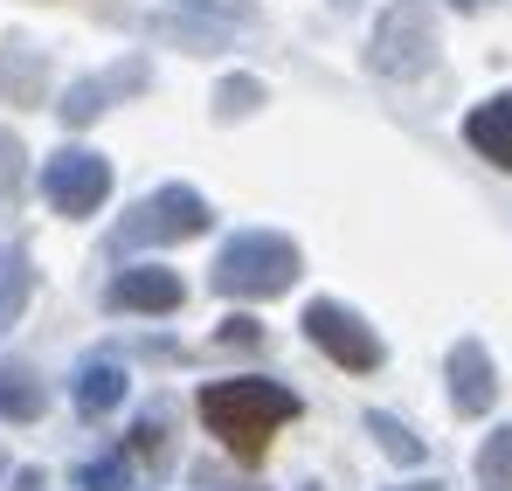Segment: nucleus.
Segmentation results:
<instances>
[{"instance_id":"nucleus-18","label":"nucleus","mask_w":512,"mask_h":491,"mask_svg":"<svg viewBox=\"0 0 512 491\" xmlns=\"http://www.w3.org/2000/svg\"><path fill=\"white\" fill-rule=\"evenodd\" d=\"M14 187H21V139L0 132V194H14Z\"/></svg>"},{"instance_id":"nucleus-13","label":"nucleus","mask_w":512,"mask_h":491,"mask_svg":"<svg viewBox=\"0 0 512 491\" xmlns=\"http://www.w3.org/2000/svg\"><path fill=\"white\" fill-rule=\"evenodd\" d=\"M478 478H485V491H512V422L485 436V450H478Z\"/></svg>"},{"instance_id":"nucleus-15","label":"nucleus","mask_w":512,"mask_h":491,"mask_svg":"<svg viewBox=\"0 0 512 491\" xmlns=\"http://www.w3.org/2000/svg\"><path fill=\"white\" fill-rule=\"evenodd\" d=\"M77 485L84 491H132V471H125V457H104V464H84L77 471Z\"/></svg>"},{"instance_id":"nucleus-22","label":"nucleus","mask_w":512,"mask_h":491,"mask_svg":"<svg viewBox=\"0 0 512 491\" xmlns=\"http://www.w3.org/2000/svg\"><path fill=\"white\" fill-rule=\"evenodd\" d=\"M450 7H485V0H450Z\"/></svg>"},{"instance_id":"nucleus-14","label":"nucleus","mask_w":512,"mask_h":491,"mask_svg":"<svg viewBox=\"0 0 512 491\" xmlns=\"http://www.w3.org/2000/svg\"><path fill=\"white\" fill-rule=\"evenodd\" d=\"M367 429H374V436H381V450H388V457H402V464H423V436H416V429H409V422H395V415H367Z\"/></svg>"},{"instance_id":"nucleus-2","label":"nucleus","mask_w":512,"mask_h":491,"mask_svg":"<svg viewBox=\"0 0 512 491\" xmlns=\"http://www.w3.org/2000/svg\"><path fill=\"white\" fill-rule=\"evenodd\" d=\"M298 284V243L270 236V229H243L215 256V291L222 298H277Z\"/></svg>"},{"instance_id":"nucleus-19","label":"nucleus","mask_w":512,"mask_h":491,"mask_svg":"<svg viewBox=\"0 0 512 491\" xmlns=\"http://www.w3.org/2000/svg\"><path fill=\"white\" fill-rule=\"evenodd\" d=\"M132 450H139V457H160V450H167V422H160V415H146V422L132 429Z\"/></svg>"},{"instance_id":"nucleus-4","label":"nucleus","mask_w":512,"mask_h":491,"mask_svg":"<svg viewBox=\"0 0 512 491\" xmlns=\"http://www.w3.org/2000/svg\"><path fill=\"white\" fill-rule=\"evenodd\" d=\"M305 339H312L333 367H346V374H374V367H381V339H374V326H367L360 312L333 305V298H312V305H305Z\"/></svg>"},{"instance_id":"nucleus-12","label":"nucleus","mask_w":512,"mask_h":491,"mask_svg":"<svg viewBox=\"0 0 512 491\" xmlns=\"http://www.w3.org/2000/svg\"><path fill=\"white\" fill-rule=\"evenodd\" d=\"M28 291H35V263H28V249H0V332L21 319Z\"/></svg>"},{"instance_id":"nucleus-5","label":"nucleus","mask_w":512,"mask_h":491,"mask_svg":"<svg viewBox=\"0 0 512 491\" xmlns=\"http://www.w3.org/2000/svg\"><path fill=\"white\" fill-rule=\"evenodd\" d=\"M42 194H49V208L56 215H97L104 208V194H111V166L97 160V153H84V146H63L56 160L42 166Z\"/></svg>"},{"instance_id":"nucleus-1","label":"nucleus","mask_w":512,"mask_h":491,"mask_svg":"<svg viewBox=\"0 0 512 491\" xmlns=\"http://www.w3.org/2000/svg\"><path fill=\"white\" fill-rule=\"evenodd\" d=\"M298 415V395L284 388V381H215V388H201V422L243 457L256 464L263 457V443H270V429L277 422H291Z\"/></svg>"},{"instance_id":"nucleus-9","label":"nucleus","mask_w":512,"mask_h":491,"mask_svg":"<svg viewBox=\"0 0 512 491\" xmlns=\"http://www.w3.org/2000/svg\"><path fill=\"white\" fill-rule=\"evenodd\" d=\"M464 139H471L492 166H506V173H512V90H506V97H485V104L464 118Z\"/></svg>"},{"instance_id":"nucleus-7","label":"nucleus","mask_w":512,"mask_h":491,"mask_svg":"<svg viewBox=\"0 0 512 491\" xmlns=\"http://www.w3.org/2000/svg\"><path fill=\"white\" fill-rule=\"evenodd\" d=\"M180 298H187V284L173 270H160V263H132V270L111 277V305L118 312H180Z\"/></svg>"},{"instance_id":"nucleus-8","label":"nucleus","mask_w":512,"mask_h":491,"mask_svg":"<svg viewBox=\"0 0 512 491\" xmlns=\"http://www.w3.org/2000/svg\"><path fill=\"white\" fill-rule=\"evenodd\" d=\"M429 63V28L423 14H416V0L409 7H395L388 21H381V35H374V70H423Z\"/></svg>"},{"instance_id":"nucleus-6","label":"nucleus","mask_w":512,"mask_h":491,"mask_svg":"<svg viewBox=\"0 0 512 491\" xmlns=\"http://www.w3.org/2000/svg\"><path fill=\"white\" fill-rule=\"evenodd\" d=\"M492 402H499V374H492L485 339H457V346H450V409L485 415Z\"/></svg>"},{"instance_id":"nucleus-11","label":"nucleus","mask_w":512,"mask_h":491,"mask_svg":"<svg viewBox=\"0 0 512 491\" xmlns=\"http://www.w3.org/2000/svg\"><path fill=\"white\" fill-rule=\"evenodd\" d=\"M42 409H49L42 381H35L21 360H7V367H0V415H7V422H35Z\"/></svg>"},{"instance_id":"nucleus-21","label":"nucleus","mask_w":512,"mask_h":491,"mask_svg":"<svg viewBox=\"0 0 512 491\" xmlns=\"http://www.w3.org/2000/svg\"><path fill=\"white\" fill-rule=\"evenodd\" d=\"M402 491H443V485H436V478H416V485H402Z\"/></svg>"},{"instance_id":"nucleus-3","label":"nucleus","mask_w":512,"mask_h":491,"mask_svg":"<svg viewBox=\"0 0 512 491\" xmlns=\"http://www.w3.org/2000/svg\"><path fill=\"white\" fill-rule=\"evenodd\" d=\"M208 201L194 194V187H160V194H146L132 215H125V229H118V249H146V243H187V236H208Z\"/></svg>"},{"instance_id":"nucleus-10","label":"nucleus","mask_w":512,"mask_h":491,"mask_svg":"<svg viewBox=\"0 0 512 491\" xmlns=\"http://www.w3.org/2000/svg\"><path fill=\"white\" fill-rule=\"evenodd\" d=\"M118 402H125V367H118V360H84V367H77V409L111 415Z\"/></svg>"},{"instance_id":"nucleus-17","label":"nucleus","mask_w":512,"mask_h":491,"mask_svg":"<svg viewBox=\"0 0 512 491\" xmlns=\"http://www.w3.org/2000/svg\"><path fill=\"white\" fill-rule=\"evenodd\" d=\"M256 97H263V83H250V77H229V83H222V118H236V111H250Z\"/></svg>"},{"instance_id":"nucleus-16","label":"nucleus","mask_w":512,"mask_h":491,"mask_svg":"<svg viewBox=\"0 0 512 491\" xmlns=\"http://www.w3.org/2000/svg\"><path fill=\"white\" fill-rule=\"evenodd\" d=\"M97 111H104V83H77V90L63 97V118H70V125H90Z\"/></svg>"},{"instance_id":"nucleus-20","label":"nucleus","mask_w":512,"mask_h":491,"mask_svg":"<svg viewBox=\"0 0 512 491\" xmlns=\"http://www.w3.org/2000/svg\"><path fill=\"white\" fill-rule=\"evenodd\" d=\"M222 339H229V346H256V319H229Z\"/></svg>"}]
</instances>
